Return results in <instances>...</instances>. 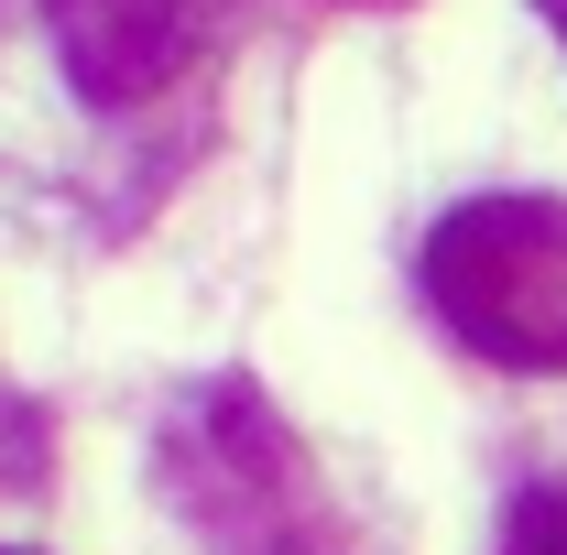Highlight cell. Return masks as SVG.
<instances>
[{"label": "cell", "instance_id": "6da1fadb", "mask_svg": "<svg viewBox=\"0 0 567 555\" xmlns=\"http://www.w3.org/2000/svg\"><path fill=\"white\" fill-rule=\"evenodd\" d=\"M425 305L502 370H567V197H470L425 229Z\"/></svg>", "mask_w": 567, "mask_h": 555}, {"label": "cell", "instance_id": "7a4b0ae2", "mask_svg": "<svg viewBox=\"0 0 567 555\" xmlns=\"http://www.w3.org/2000/svg\"><path fill=\"white\" fill-rule=\"evenodd\" d=\"M175 501L208 523L229 555H317V501H306V458L240 381H208L175 447H164Z\"/></svg>", "mask_w": 567, "mask_h": 555}, {"label": "cell", "instance_id": "3957f363", "mask_svg": "<svg viewBox=\"0 0 567 555\" xmlns=\"http://www.w3.org/2000/svg\"><path fill=\"white\" fill-rule=\"evenodd\" d=\"M502 555H567V480H546V490H524V501H513Z\"/></svg>", "mask_w": 567, "mask_h": 555}, {"label": "cell", "instance_id": "277c9868", "mask_svg": "<svg viewBox=\"0 0 567 555\" xmlns=\"http://www.w3.org/2000/svg\"><path fill=\"white\" fill-rule=\"evenodd\" d=\"M33 436H44L33 404H0V490H33V480H44V447H33Z\"/></svg>", "mask_w": 567, "mask_h": 555}, {"label": "cell", "instance_id": "5b68a950", "mask_svg": "<svg viewBox=\"0 0 567 555\" xmlns=\"http://www.w3.org/2000/svg\"><path fill=\"white\" fill-rule=\"evenodd\" d=\"M535 11H546V22H557V44H567V0H535Z\"/></svg>", "mask_w": 567, "mask_h": 555}, {"label": "cell", "instance_id": "8992f818", "mask_svg": "<svg viewBox=\"0 0 567 555\" xmlns=\"http://www.w3.org/2000/svg\"><path fill=\"white\" fill-rule=\"evenodd\" d=\"M0 555H22V545H0Z\"/></svg>", "mask_w": 567, "mask_h": 555}]
</instances>
